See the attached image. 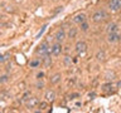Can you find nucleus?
<instances>
[{"label": "nucleus", "instance_id": "f257e3e1", "mask_svg": "<svg viewBox=\"0 0 121 113\" xmlns=\"http://www.w3.org/2000/svg\"><path fill=\"white\" fill-rule=\"evenodd\" d=\"M37 54H40L42 56L44 55H52V48L48 45L47 41H43V43H40V45H38L37 48Z\"/></svg>", "mask_w": 121, "mask_h": 113}, {"label": "nucleus", "instance_id": "f03ea898", "mask_svg": "<svg viewBox=\"0 0 121 113\" xmlns=\"http://www.w3.org/2000/svg\"><path fill=\"white\" fill-rule=\"evenodd\" d=\"M106 18H107V14H106L105 10H97V11H95L93 15H92V20L95 23H101V21H104Z\"/></svg>", "mask_w": 121, "mask_h": 113}, {"label": "nucleus", "instance_id": "7ed1b4c3", "mask_svg": "<svg viewBox=\"0 0 121 113\" xmlns=\"http://www.w3.org/2000/svg\"><path fill=\"white\" fill-rule=\"evenodd\" d=\"M37 105H39V101H38L37 97H29L28 99L25 101V107L28 109H33V108H35Z\"/></svg>", "mask_w": 121, "mask_h": 113}, {"label": "nucleus", "instance_id": "20e7f679", "mask_svg": "<svg viewBox=\"0 0 121 113\" xmlns=\"http://www.w3.org/2000/svg\"><path fill=\"white\" fill-rule=\"evenodd\" d=\"M76 52H77V54L83 55L87 52V44L85 43V41H82V40L77 41V43H76Z\"/></svg>", "mask_w": 121, "mask_h": 113}, {"label": "nucleus", "instance_id": "39448f33", "mask_svg": "<svg viewBox=\"0 0 121 113\" xmlns=\"http://www.w3.org/2000/svg\"><path fill=\"white\" fill-rule=\"evenodd\" d=\"M62 54V44L57 41L56 44L52 45V55L53 56H59Z\"/></svg>", "mask_w": 121, "mask_h": 113}, {"label": "nucleus", "instance_id": "423d86ee", "mask_svg": "<svg viewBox=\"0 0 121 113\" xmlns=\"http://www.w3.org/2000/svg\"><path fill=\"white\" fill-rule=\"evenodd\" d=\"M108 8L112 11L121 10V0H111V1L108 3Z\"/></svg>", "mask_w": 121, "mask_h": 113}, {"label": "nucleus", "instance_id": "0eeeda50", "mask_svg": "<svg viewBox=\"0 0 121 113\" xmlns=\"http://www.w3.org/2000/svg\"><path fill=\"white\" fill-rule=\"evenodd\" d=\"M44 98H45V101L47 102H49V103H53V102L56 101V92L54 90H47L45 92V94H44Z\"/></svg>", "mask_w": 121, "mask_h": 113}, {"label": "nucleus", "instance_id": "6e6552de", "mask_svg": "<svg viewBox=\"0 0 121 113\" xmlns=\"http://www.w3.org/2000/svg\"><path fill=\"white\" fill-rule=\"evenodd\" d=\"M106 33H119V25L116 23H110V24L106 26Z\"/></svg>", "mask_w": 121, "mask_h": 113}, {"label": "nucleus", "instance_id": "1a4fd4ad", "mask_svg": "<svg viewBox=\"0 0 121 113\" xmlns=\"http://www.w3.org/2000/svg\"><path fill=\"white\" fill-rule=\"evenodd\" d=\"M121 39V36L119 35V33H110L107 34V41L108 43H116Z\"/></svg>", "mask_w": 121, "mask_h": 113}, {"label": "nucleus", "instance_id": "9d476101", "mask_svg": "<svg viewBox=\"0 0 121 113\" xmlns=\"http://www.w3.org/2000/svg\"><path fill=\"white\" fill-rule=\"evenodd\" d=\"M64 39H66V32H64V29L57 30V33H56V40L58 41V43H62Z\"/></svg>", "mask_w": 121, "mask_h": 113}, {"label": "nucleus", "instance_id": "9b49d317", "mask_svg": "<svg viewBox=\"0 0 121 113\" xmlns=\"http://www.w3.org/2000/svg\"><path fill=\"white\" fill-rule=\"evenodd\" d=\"M73 21L76 23V24H82L83 21H86V14H83V13L77 14V15L73 18Z\"/></svg>", "mask_w": 121, "mask_h": 113}, {"label": "nucleus", "instance_id": "f8f14e48", "mask_svg": "<svg viewBox=\"0 0 121 113\" xmlns=\"http://www.w3.org/2000/svg\"><path fill=\"white\" fill-rule=\"evenodd\" d=\"M60 79H62V74L60 73H56V74H53L52 77H51V84H58V83L60 82Z\"/></svg>", "mask_w": 121, "mask_h": 113}, {"label": "nucleus", "instance_id": "ddd939ff", "mask_svg": "<svg viewBox=\"0 0 121 113\" xmlns=\"http://www.w3.org/2000/svg\"><path fill=\"white\" fill-rule=\"evenodd\" d=\"M96 59L98 60V62H105L106 60V53L100 49V50L96 53Z\"/></svg>", "mask_w": 121, "mask_h": 113}, {"label": "nucleus", "instance_id": "4468645a", "mask_svg": "<svg viewBox=\"0 0 121 113\" xmlns=\"http://www.w3.org/2000/svg\"><path fill=\"white\" fill-rule=\"evenodd\" d=\"M77 28H74V26H71L69 28V30H68V38L69 39H74L76 38V35H77Z\"/></svg>", "mask_w": 121, "mask_h": 113}, {"label": "nucleus", "instance_id": "2eb2a0df", "mask_svg": "<svg viewBox=\"0 0 121 113\" xmlns=\"http://www.w3.org/2000/svg\"><path fill=\"white\" fill-rule=\"evenodd\" d=\"M42 62H43L44 64V67H51L52 65V58H51V55H44L43 56V59H42Z\"/></svg>", "mask_w": 121, "mask_h": 113}, {"label": "nucleus", "instance_id": "dca6fc26", "mask_svg": "<svg viewBox=\"0 0 121 113\" xmlns=\"http://www.w3.org/2000/svg\"><path fill=\"white\" fill-rule=\"evenodd\" d=\"M10 56H11L10 53H4V54L0 56V62H1V63H6L8 60L10 59Z\"/></svg>", "mask_w": 121, "mask_h": 113}, {"label": "nucleus", "instance_id": "f3484780", "mask_svg": "<svg viewBox=\"0 0 121 113\" xmlns=\"http://www.w3.org/2000/svg\"><path fill=\"white\" fill-rule=\"evenodd\" d=\"M101 88H102V90H104V92H111L112 84H111V83L108 82V83H106V84H104V85H102Z\"/></svg>", "mask_w": 121, "mask_h": 113}, {"label": "nucleus", "instance_id": "a211bd4d", "mask_svg": "<svg viewBox=\"0 0 121 113\" xmlns=\"http://www.w3.org/2000/svg\"><path fill=\"white\" fill-rule=\"evenodd\" d=\"M63 60H64V64H66V65H67V67H69V65H71V64H72V63H73V62H74V60H73V59H72V58H71V56H69V55H66V56H64V59H63Z\"/></svg>", "mask_w": 121, "mask_h": 113}, {"label": "nucleus", "instance_id": "6ab92c4d", "mask_svg": "<svg viewBox=\"0 0 121 113\" xmlns=\"http://www.w3.org/2000/svg\"><path fill=\"white\" fill-rule=\"evenodd\" d=\"M79 26H81V30H82V32H87V30H88V28H90V25H88V23H87V21H83L82 24H79Z\"/></svg>", "mask_w": 121, "mask_h": 113}, {"label": "nucleus", "instance_id": "aec40b11", "mask_svg": "<svg viewBox=\"0 0 121 113\" xmlns=\"http://www.w3.org/2000/svg\"><path fill=\"white\" fill-rule=\"evenodd\" d=\"M35 87H37V89H43L44 88V82L40 81V79H38L37 83H35Z\"/></svg>", "mask_w": 121, "mask_h": 113}, {"label": "nucleus", "instance_id": "412c9836", "mask_svg": "<svg viewBox=\"0 0 121 113\" xmlns=\"http://www.w3.org/2000/svg\"><path fill=\"white\" fill-rule=\"evenodd\" d=\"M48 103H49V102H47V101H44V102H40V103H39V111H44V109L47 108Z\"/></svg>", "mask_w": 121, "mask_h": 113}, {"label": "nucleus", "instance_id": "4be33fe9", "mask_svg": "<svg viewBox=\"0 0 121 113\" xmlns=\"http://www.w3.org/2000/svg\"><path fill=\"white\" fill-rule=\"evenodd\" d=\"M8 74H3L1 77H0V83H1V84H4V83H6L8 82Z\"/></svg>", "mask_w": 121, "mask_h": 113}, {"label": "nucleus", "instance_id": "5701e85b", "mask_svg": "<svg viewBox=\"0 0 121 113\" xmlns=\"http://www.w3.org/2000/svg\"><path fill=\"white\" fill-rule=\"evenodd\" d=\"M40 64V62L39 60H37V59H34V60H32V62H30V67L32 68H35V67H38Z\"/></svg>", "mask_w": 121, "mask_h": 113}, {"label": "nucleus", "instance_id": "b1692460", "mask_svg": "<svg viewBox=\"0 0 121 113\" xmlns=\"http://www.w3.org/2000/svg\"><path fill=\"white\" fill-rule=\"evenodd\" d=\"M29 97H30V92H29V90H26V92H25L24 94H23L22 99H23V101H26V99H28Z\"/></svg>", "mask_w": 121, "mask_h": 113}, {"label": "nucleus", "instance_id": "393cba45", "mask_svg": "<svg viewBox=\"0 0 121 113\" xmlns=\"http://www.w3.org/2000/svg\"><path fill=\"white\" fill-rule=\"evenodd\" d=\"M79 97V94L78 93H72L68 96V99H76V98H78Z\"/></svg>", "mask_w": 121, "mask_h": 113}, {"label": "nucleus", "instance_id": "a878e982", "mask_svg": "<svg viewBox=\"0 0 121 113\" xmlns=\"http://www.w3.org/2000/svg\"><path fill=\"white\" fill-rule=\"evenodd\" d=\"M95 97H96V93H95V92H91V93L88 94V98H90V99H95Z\"/></svg>", "mask_w": 121, "mask_h": 113}, {"label": "nucleus", "instance_id": "bb28decb", "mask_svg": "<svg viewBox=\"0 0 121 113\" xmlns=\"http://www.w3.org/2000/svg\"><path fill=\"white\" fill-rule=\"evenodd\" d=\"M43 77H44V73H43V72H40V73L37 74V78H38V79H42Z\"/></svg>", "mask_w": 121, "mask_h": 113}, {"label": "nucleus", "instance_id": "cd10ccee", "mask_svg": "<svg viewBox=\"0 0 121 113\" xmlns=\"http://www.w3.org/2000/svg\"><path fill=\"white\" fill-rule=\"evenodd\" d=\"M62 10H63V6H58V9H57V10L54 11V14H58V13H60Z\"/></svg>", "mask_w": 121, "mask_h": 113}, {"label": "nucleus", "instance_id": "c85d7f7f", "mask_svg": "<svg viewBox=\"0 0 121 113\" xmlns=\"http://www.w3.org/2000/svg\"><path fill=\"white\" fill-rule=\"evenodd\" d=\"M44 30H45V25L43 26V28H42V30H40V32H39V34H38V35H37V38H39V36L42 35V34H43V32H44Z\"/></svg>", "mask_w": 121, "mask_h": 113}, {"label": "nucleus", "instance_id": "c756f323", "mask_svg": "<svg viewBox=\"0 0 121 113\" xmlns=\"http://www.w3.org/2000/svg\"><path fill=\"white\" fill-rule=\"evenodd\" d=\"M24 85H25V84H24V82H22V83H20V84H19V89H22V90H24V89H25V88H24Z\"/></svg>", "mask_w": 121, "mask_h": 113}, {"label": "nucleus", "instance_id": "7c9ffc66", "mask_svg": "<svg viewBox=\"0 0 121 113\" xmlns=\"http://www.w3.org/2000/svg\"><path fill=\"white\" fill-rule=\"evenodd\" d=\"M117 88H121V81H120L119 83H117Z\"/></svg>", "mask_w": 121, "mask_h": 113}, {"label": "nucleus", "instance_id": "2f4dec72", "mask_svg": "<svg viewBox=\"0 0 121 113\" xmlns=\"http://www.w3.org/2000/svg\"><path fill=\"white\" fill-rule=\"evenodd\" d=\"M53 1H54V0H53Z\"/></svg>", "mask_w": 121, "mask_h": 113}]
</instances>
